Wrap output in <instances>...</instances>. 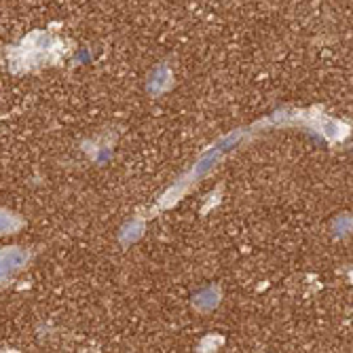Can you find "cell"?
Wrapping results in <instances>:
<instances>
[{
  "instance_id": "6da1fadb",
  "label": "cell",
  "mask_w": 353,
  "mask_h": 353,
  "mask_svg": "<svg viewBox=\"0 0 353 353\" xmlns=\"http://www.w3.org/2000/svg\"><path fill=\"white\" fill-rule=\"evenodd\" d=\"M59 43L51 41L49 37L45 34H32L23 45H19L13 55V63H23V68H37V66H43L49 59L55 57V49H57Z\"/></svg>"
},
{
  "instance_id": "7a4b0ae2",
  "label": "cell",
  "mask_w": 353,
  "mask_h": 353,
  "mask_svg": "<svg viewBox=\"0 0 353 353\" xmlns=\"http://www.w3.org/2000/svg\"><path fill=\"white\" fill-rule=\"evenodd\" d=\"M30 252L23 248H3L0 250V285L15 279V275L28 265Z\"/></svg>"
},
{
  "instance_id": "3957f363",
  "label": "cell",
  "mask_w": 353,
  "mask_h": 353,
  "mask_svg": "<svg viewBox=\"0 0 353 353\" xmlns=\"http://www.w3.org/2000/svg\"><path fill=\"white\" fill-rule=\"evenodd\" d=\"M19 224H21V220L15 214H11V212L0 208V237L9 235V233H15L19 229Z\"/></svg>"
},
{
  "instance_id": "277c9868",
  "label": "cell",
  "mask_w": 353,
  "mask_h": 353,
  "mask_svg": "<svg viewBox=\"0 0 353 353\" xmlns=\"http://www.w3.org/2000/svg\"><path fill=\"white\" fill-rule=\"evenodd\" d=\"M203 303H208V311H210V309H214V307H216V303H218L216 292H214V290H205L203 294H199V299L195 301V307H197V309H201V305H203Z\"/></svg>"
}]
</instances>
